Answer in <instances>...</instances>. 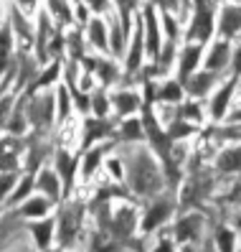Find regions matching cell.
I'll use <instances>...</instances> for the list:
<instances>
[{"label": "cell", "mask_w": 241, "mask_h": 252, "mask_svg": "<svg viewBox=\"0 0 241 252\" xmlns=\"http://www.w3.org/2000/svg\"><path fill=\"white\" fill-rule=\"evenodd\" d=\"M54 94L43 92V94H33L31 102L26 105V117L28 123L36 125V127H46L54 123Z\"/></svg>", "instance_id": "1"}, {"label": "cell", "mask_w": 241, "mask_h": 252, "mask_svg": "<svg viewBox=\"0 0 241 252\" xmlns=\"http://www.w3.org/2000/svg\"><path fill=\"white\" fill-rule=\"evenodd\" d=\"M51 38H54V28H51V21H49V13H41L38 23H36V36H33V46H36L38 64H49L46 62V49H49Z\"/></svg>", "instance_id": "2"}, {"label": "cell", "mask_w": 241, "mask_h": 252, "mask_svg": "<svg viewBox=\"0 0 241 252\" xmlns=\"http://www.w3.org/2000/svg\"><path fill=\"white\" fill-rule=\"evenodd\" d=\"M33 189L38 191L43 199H49L51 204L61 199V191H64V189H61V181H58V176H56L54 171H49V168H43V171L38 173Z\"/></svg>", "instance_id": "3"}, {"label": "cell", "mask_w": 241, "mask_h": 252, "mask_svg": "<svg viewBox=\"0 0 241 252\" xmlns=\"http://www.w3.org/2000/svg\"><path fill=\"white\" fill-rule=\"evenodd\" d=\"M54 173L58 176V181H61V189L69 191L74 186V173H77V160L69 151H58L56 153V168Z\"/></svg>", "instance_id": "4"}, {"label": "cell", "mask_w": 241, "mask_h": 252, "mask_svg": "<svg viewBox=\"0 0 241 252\" xmlns=\"http://www.w3.org/2000/svg\"><path fill=\"white\" fill-rule=\"evenodd\" d=\"M28 229H31L33 240H36V247L49 252L51 242H54V234H56V224L54 219H36V221H28Z\"/></svg>", "instance_id": "5"}, {"label": "cell", "mask_w": 241, "mask_h": 252, "mask_svg": "<svg viewBox=\"0 0 241 252\" xmlns=\"http://www.w3.org/2000/svg\"><path fill=\"white\" fill-rule=\"evenodd\" d=\"M211 28H214V21H211V10L206 8L203 0H198V13H195L193 23L188 26V38H208Z\"/></svg>", "instance_id": "6"}, {"label": "cell", "mask_w": 241, "mask_h": 252, "mask_svg": "<svg viewBox=\"0 0 241 252\" xmlns=\"http://www.w3.org/2000/svg\"><path fill=\"white\" fill-rule=\"evenodd\" d=\"M79 229V214L77 209H64L61 219H58V227H56V237L61 245H69L74 240V234Z\"/></svg>", "instance_id": "7"}, {"label": "cell", "mask_w": 241, "mask_h": 252, "mask_svg": "<svg viewBox=\"0 0 241 252\" xmlns=\"http://www.w3.org/2000/svg\"><path fill=\"white\" fill-rule=\"evenodd\" d=\"M18 166V140L5 138L0 140V173H13Z\"/></svg>", "instance_id": "8"}, {"label": "cell", "mask_w": 241, "mask_h": 252, "mask_svg": "<svg viewBox=\"0 0 241 252\" xmlns=\"http://www.w3.org/2000/svg\"><path fill=\"white\" fill-rule=\"evenodd\" d=\"M168 217H170V204H168V201H158V204H153V206L147 209L145 219H142V232H153V229H158Z\"/></svg>", "instance_id": "9"}, {"label": "cell", "mask_w": 241, "mask_h": 252, "mask_svg": "<svg viewBox=\"0 0 241 252\" xmlns=\"http://www.w3.org/2000/svg\"><path fill=\"white\" fill-rule=\"evenodd\" d=\"M86 38L92 46H97L99 51H107L109 49V33H107V26H104L102 18H92L86 26Z\"/></svg>", "instance_id": "10"}, {"label": "cell", "mask_w": 241, "mask_h": 252, "mask_svg": "<svg viewBox=\"0 0 241 252\" xmlns=\"http://www.w3.org/2000/svg\"><path fill=\"white\" fill-rule=\"evenodd\" d=\"M10 62H13V31L8 21H3L0 23V77H3Z\"/></svg>", "instance_id": "11"}, {"label": "cell", "mask_w": 241, "mask_h": 252, "mask_svg": "<svg viewBox=\"0 0 241 252\" xmlns=\"http://www.w3.org/2000/svg\"><path fill=\"white\" fill-rule=\"evenodd\" d=\"M51 201L43 199V196H28L23 204H18V212L21 217H28V219H38V217H46Z\"/></svg>", "instance_id": "12"}, {"label": "cell", "mask_w": 241, "mask_h": 252, "mask_svg": "<svg viewBox=\"0 0 241 252\" xmlns=\"http://www.w3.org/2000/svg\"><path fill=\"white\" fill-rule=\"evenodd\" d=\"M239 28H241V8H236V5L223 8V13H221V33L234 36Z\"/></svg>", "instance_id": "13"}, {"label": "cell", "mask_w": 241, "mask_h": 252, "mask_svg": "<svg viewBox=\"0 0 241 252\" xmlns=\"http://www.w3.org/2000/svg\"><path fill=\"white\" fill-rule=\"evenodd\" d=\"M201 59V46H188L183 51V62H180V82H188L193 77V69L198 66Z\"/></svg>", "instance_id": "14"}, {"label": "cell", "mask_w": 241, "mask_h": 252, "mask_svg": "<svg viewBox=\"0 0 241 252\" xmlns=\"http://www.w3.org/2000/svg\"><path fill=\"white\" fill-rule=\"evenodd\" d=\"M198 229H201V217L190 214V217H186V219H180V224H178L175 234H178V240H180V242H186V240H193V237H198Z\"/></svg>", "instance_id": "15"}, {"label": "cell", "mask_w": 241, "mask_h": 252, "mask_svg": "<svg viewBox=\"0 0 241 252\" xmlns=\"http://www.w3.org/2000/svg\"><path fill=\"white\" fill-rule=\"evenodd\" d=\"M231 94H234V82L223 84V90L216 94L214 105H211V112H214V117H216V120H221V117H223V112H226V105H229Z\"/></svg>", "instance_id": "16"}, {"label": "cell", "mask_w": 241, "mask_h": 252, "mask_svg": "<svg viewBox=\"0 0 241 252\" xmlns=\"http://www.w3.org/2000/svg\"><path fill=\"white\" fill-rule=\"evenodd\" d=\"M33 191V179H31V173L26 176V179L18 184V189L16 191H10V196H8V204L10 206H18V204H23L26 199H28V194Z\"/></svg>", "instance_id": "17"}, {"label": "cell", "mask_w": 241, "mask_h": 252, "mask_svg": "<svg viewBox=\"0 0 241 252\" xmlns=\"http://www.w3.org/2000/svg\"><path fill=\"white\" fill-rule=\"evenodd\" d=\"M147 49L153 51V56H158V49H160V33H158V21L153 16V10L147 8Z\"/></svg>", "instance_id": "18"}, {"label": "cell", "mask_w": 241, "mask_h": 252, "mask_svg": "<svg viewBox=\"0 0 241 252\" xmlns=\"http://www.w3.org/2000/svg\"><path fill=\"white\" fill-rule=\"evenodd\" d=\"M56 99V117L58 120H66L69 117V110H71V97H69V87H58V92L54 94Z\"/></svg>", "instance_id": "19"}, {"label": "cell", "mask_w": 241, "mask_h": 252, "mask_svg": "<svg viewBox=\"0 0 241 252\" xmlns=\"http://www.w3.org/2000/svg\"><path fill=\"white\" fill-rule=\"evenodd\" d=\"M231 59V54H229V46L226 43H216L214 49H211V54H208V69H221L226 62Z\"/></svg>", "instance_id": "20"}, {"label": "cell", "mask_w": 241, "mask_h": 252, "mask_svg": "<svg viewBox=\"0 0 241 252\" xmlns=\"http://www.w3.org/2000/svg\"><path fill=\"white\" fill-rule=\"evenodd\" d=\"M218 168L221 171H239L241 168V148H231L218 158Z\"/></svg>", "instance_id": "21"}, {"label": "cell", "mask_w": 241, "mask_h": 252, "mask_svg": "<svg viewBox=\"0 0 241 252\" xmlns=\"http://www.w3.org/2000/svg\"><path fill=\"white\" fill-rule=\"evenodd\" d=\"M58 71H61V64H58L56 59H54V62L49 64V69H43V71H41V77H36V82H33V90H41V87H46V84L56 82Z\"/></svg>", "instance_id": "22"}, {"label": "cell", "mask_w": 241, "mask_h": 252, "mask_svg": "<svg viewBox=\"0 0 241 252\" xmlns=\"http://www.w3.org/2000/svg\"><path fill=\"white\" fill-rule=\"evenodd\" d=\"M140 59H142V31L134 33V41H132V49H130V56H127V69L134 71L140 66Z\"/></svg>", "instance_id": "23"}, {"label": "cell", "mask_w": 241, "mask_h": 252, "mask_svg": "<svg viewBox=\"0 0 241 252\" xmlns=\"http://www.w3.org/2000/svg\"><path fill=\"white\" fill-rule=\"evenodd\" d=\"M211 82H214V74H198L195 79H188L186 84H188V90H190L193 94H203V92L208 90Z\"/></svg>", "instance_id": "24"}, {"label": "cell", "mask_w": 241, "mask_h": 252, "mask_svg": "<svg viewBox=\"0 0 241 252\" xmlns=\"http://www.w3.org/2000/svg\"><path fill=\"white\" fill-rule=\"evenodd\" d=\"M114 102H117V112H119V115H127L130 110L137 107V97H134V94H127V92L117 94Z\"/></svg>", "instance_id": "25"}, {"label": "cell", "mask_w": 241, "mask_h": 252, "mask_svg": "<svg viewBox=\"0 0 241 252\" xmlns=\"http://www.w3.org/2000/svg\"><path fill=\"white\" fill-rule=\"evenodd\" d=\"M216 242H218V250L221 252H234V245H236L234 232L231 229H218L216 232Z\"/></svg>", "instance_id": "26"}, {"label": "cell", "mask_w": 241, "mask_h": 252, "mask_svg": "<svg viewBox=\"0 0 241 252\" xmlns=\"http://www.w3.org/2000/svg\"><path fill=\"white\" fill-rule=\"evenodd\" d=\"M89 125H92V130L86 127V145L92 140H97V138H102V135H109V125H104L102 117H99V120H92Z\"/></svg>", "instance_id": "27"}, {"label": "cell", "mask_w": 241, "mask_h": 252, "mask_svg": "<svg viewBox=\"0 0 241 252\" xmlns=\"http://www.w3.org/2000/svg\"><path fill=\"white\" fill-rule=\"evenodd\" d=\"M99 160H102V151H99V148H94V151H89V153L84 156V166H81L84 176L94 173V171H97V166H99Z\"/></svg>", "instance_id": "28"}, {"label": "cell", "mask_w": 241, "mask_h": 252, "mask_svg": "<svg viewBox=\"0 0 241 252\" xmlns=\"http://www.w3.org/2000/svg\"><path fill=\"white\" fill-rule=\"evenodd\" d=\"M89 107L94 110L97 117H104V115H107V97H104V92H97L92 99H89Z\"/></svg>", "instance_id": "29"}, {"label": "cell", "mask_w": 241, "mask_h": 252, "mask_svg": "<svg viewBox=\"0 0 241 252\" xmlns=\"http://www.w3.org/2000/svg\"><path fill=\"white\" fill-rule=\"evenodd\" d=\"M160 97H162L165 102H178V99H180V84H178V82L165 84L162 90H160Z\"/></svg>", "instance_id": "30"}, {"label": "cell", "mask_w": 241, "mask_h": 252, "mask_svg": "<svg viewBox=\"0 0 241 252\" xmlns=\"http://www.w3.org/2000/svg\"><path fill=\"white\" fill-rule=\"evenodd\" d=\"M13 186H16V173H0V201L10 194Z\"/></svg>", "instance_id": "31"}, {"label": "cell", "mask_w": 241, "mask_h": 252, "mask_svg": "<svg viewBox=\"0 0 241 252\" xmlns=\"http://www.w3.org/2000/svg\"><path fill=\"white\" fill-rule=\"evenodd\" d=\"M92 66H97V71H99L102 82H114V77H117V69H114L112 64H107V62H97V64H92Z\"/></svg>", "instance_id": "32"}, {"label": "cell", "mask_w": 241, "mask_h": 252, "mask_svg": "<svg viewBox=\"0 0 241 252\" xmlns=\"http://www.w3.org/2000/svg\"><path fill=\"white\" fill-rule=\"evenodd\" d=\"M10 110H13V97H10V94H8V97H0V130L5 127Z\"/></svg>", "instance_id": "33"}, {"label": "cell", "mask_w": 241, "mask_h": 252, "mask_svg": "<svg viewBox=\"0 0 241 252\" xmlns=\"http://www.w3.org/2000/svg\"><path fill=\"white\" fill-rule=\"evenodd\" d=\"M122 132H125V138H140V123H125V127H122Z\"/></svg>", "instance_id": "34"}, {"label": "cell", "mask_w": 241, "mask_h": 252, "mask_svg": "<svg viewBox=\"0 0 241 252\" xmlns=\"http://www.w3.org/2000/svg\"><path fill=\"white\" fill-rule=\"evenodd\" d=\"M183 115L188 117V120H201V110H198V105H186Z\"/></svg>", "instance_id": "35"}, {"label": "cell", "mask_w": 241, "mask_h": 252, "mask_svg": "<svg viewBox=\"0 0 241 252\" xmlns=\"http://www.w3.org/2000/svg\"><path fill=\"white\" fill-rule=\"evenodd\" d=\"M84 3H86L89 8H92L94 13H102L104 8H107V0H84Z\"/></svg>", "instance_id": "36"}, {"label": "cell", "mask_w": 241, "mask_h": 252, "mask_svg": "<svg viewBox=\"0 0 241 252\" xmlns=\"http://www.w3.org/2000/svg\"><path fill=\"white\" fill-rule=\"evenodd\" d=\"M16 8L18 10H33L36 8V0H16Z\"/></svg>", "instance_id": "37"}, {"label": "cell", "mask_w": 241, "mask_h": 252, "mask_svg": "<svg viewBox=\"0 0 241 252\" xmlns=\"http://www.w3.org/2000/svg\"><path fill=\"white\" fill-rule=\"evenodd\" d=\"M234 69H236V71H241V49L234 54Z\"/></svg>", "instance_id": "38"}, {"label": "cell", "mask_w": 241, "mask_h": 252, "mask_svg": "<svg viewBox=\"0 0 241 252\" xmlns=\"http://www.w3.org/2000/svg\"><path fill=\"white\" fill-rule=\"evenodd\" d=\"M155 252H173V245H170V242H162V245H160Z\"/></svg>", "instance_id": "39"}, {"label": "cell", "mask_w": 241, "mask_h": 252, "mask_svg": "<svg viewBox=\"0 0 241 252\" xmlns=\"http://www.w3.org/2000/svg\"><path fill=\"white\" fill-rule=\"evenodd\" d=\"M158 3H162V5H165V8H170V5H173V3H175V0H158Z\"/></svg>", "instance_id": "40"}, {"label": "cell", "mask_w": 241, "mask_h": 252, "mask_svg": "<svg viewBox=\"0 0 241 252\" xmlns=\"http://www.w3.org/2000/svg\"><path fill=\"white\" fill-rule=\"evenodd\" d=\"M0 23H3V13H0Z\"/></svg>", "instance_id": "41"}]
</instances>
